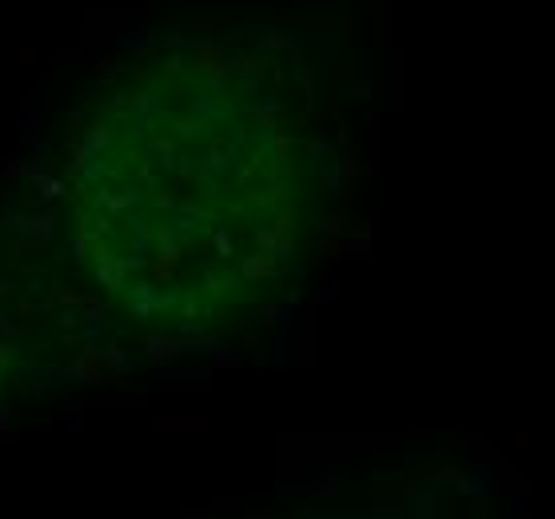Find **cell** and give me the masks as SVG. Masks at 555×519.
Listing matches in <instances>:
<instances>
[{"label": "cell", "mask_w": 555, "mask_h": 519, "mask_svg": "<svg viewBox=\"0 0 555 519\" xmlns=\"http://www.w3.org/2000/svg\"><path fill=\"white\" fill-rule=\"evenodd\" d=\"M328 144L300 84L260 52L180 45L124 68L68 164L72 252L112 316L228 336L308 264Z\"/></svg>", "instance_id": "obj_1"}]
</instances>
